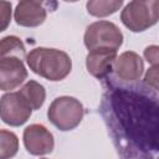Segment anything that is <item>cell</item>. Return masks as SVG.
Listing matches in <instances>:
<instances>
[{
  "label": "cell",
  "mask_w": 159,
  "mask_h": 159,
  "mask_svg": "<svg viewBox=\"0 0 159 159\" xmlns=\"http://www.w3.org/2000/svg\"><path fill=\"white\" fill-rule=\"evenodd\" d=\"M159 19L158 0L129 1L120 12V21L133 32H142L154 26Z\"/></svg>",
  "instance_id": "3957f363"
},
{
  "label": "cell",
  "mask_w": 159,
  "mask_h": 159,
  "mask_svg": "<svg viewBox=\"0 0 159 159\" xmlns=\"http://www.w3.org/2000/svg\"><path fill=\"white\" fill-rule=\"evenodd\" d=\"M83 116V104L77 98L71 96H61L55 98L47 109L48 120L62 132L72 130L80 125Z\"/></svg>",
  "instance_id": "277c9868"
},
{
  "label": "cell",
  "mask_w": 159,
  "mask_h": 159,
  "mask_svg": "<svg viewBox=\"0 0 159 159\" xmlns=\"http://www.w3.org/2000/svg\"><path fill=\"white\" fill-rule=\"evenodd\" d=\"M144 83L148 86V88H152L154 91L158 89V66H152L147 71Z\"/></svg>",
  "instance_id": "e0dca14e"
},
{
  "label": "cell",
  "mask_w": 159,
  "mask_h": 159,
  "mask_svg": "<svg viewBox=\"0 0 159 159\" xmlns=\"http://www.w3.org/2000/svg\"><path fill=\"white\" fill-rule=\"evenodd\" d=\"M32 114V109L19 92H9L0 98V119L10 127L25 124Z\"/></svg>",
  "instance_id": "8992f818"
},
{
  "label": "cell",
  "mask_w": 159,
  "mask_h": 159,
  "mask_svg": "<svg viewBox=\"0 0 159 159\" xmlns=\"http://www.w3.org/2000/svg\"><path fill=\"white\" fill-rule=\"evenodd\" d=\"M123 5V0H91L87 1V12L96 17H106L117 12Z\"/></svg>",
  "instance_id": "5bb4252c"
},
{
  "label": "cell",
  "mask_w": 159,
  "mask_h": 159,
  "mask_svg": "<svg viewBox=\"0 0 159 159\" xmlns=\"http://www.w3.org/2000/svg\"><path fill=\"white\" fill-rule=\"evenodd\" d=\"M22 140L26 150L31 155L50 154L55 148L53 134L42 124H30L24 129Z\"/></svg>",
  "instance_id": "52a82bcc"
},
{
  "label": "cell",
  "mask_w": 159,
  "mask_h": 159,
  "mask_svg": "<svg viewBox=\"0 0 159 159\" xmlns=\"http://www.w3.org/2000/svg\"><path fill=\"white\" fill-rule=\"evenodd\" d=\"M19 138L7 129H0V159H11L17 154Z\"/></svg>",
  "instance_id": "9a60e30c"
},
{
  "label": "cell",
  "mask_w": 159,
  "mask_h": 159,
  "mask_svg": "<svg viewBox=\"0 0 159 159\" xmlns=\"http://www.w3.org/2000/svg\"><path fill=\"white\" fill-rule=\"evenodd\" d=\"M12 15V5L10 1L0 0V32L5 31L10 22Z\"/></svg>",
  "instance_id": "2e32d148"
},
{
  "label": "cell",
  "mask_w": 159,
  "mask_h": 159,
  "mask_svg": "<svg viewBox=\"0 0 159 159\" xmlns=\"http://www.w3.org/2000/svg\"><path fill=\"white\" fill-rule=\"evenodd\" d=\"M17 92L26 101V103L30 106V108L32 111L40 109L42 107V104L45 103L46 89L41 83H39L34 80L27 81Z\"/></svg>",
  "instance_id": "7c38bea8"
},
{
  "label": "cell",
  "mask_w": 159,
  "mask_h": 159,
  "mask_svg": "<svg viewBox=\"0 0 159 159\" xmlns=\"http://www.w3.org/2000/svg\"><path fill=\"white\" fill-rule=\"evenodd\" d=\"M158 46L152 45L144 50V57L152 66H158Z\"/></svg>",
  "instance_id": "ac0fdd59"
},
{
  "label": "cell",
  "mask_w": 159,
  "mask_h": 159,
  "mask_svg": "<svg viewBox=\"0 0 159 159\" xmlns=\"http://www.w3.org/2000/svg\"><path fill=\"white\" fill-rule=\"evenodd\" d=\"M42 159H46V158H42Z\"/></svg>",
  "instance_id": "d6986e66"
},
{
  "label": "cell",
  "mask_w": 159,
  "mask_h": 159,
  "mask_svg": "<svg viewBox=\"0 0 159 159\" xmlns=\"http://www.w3.org/2000/svg\"><path fill=\"white\" fill-rule=\"evenodd\" d=\"M108 118L127 143L140 153L157 155L158 152V101L157 96L127 87L112 89L108 99Z\"/></svg>",
  "instance_id": "6da1fadb"
},
{
  "label": "cell",
  "mask_w": 159,
  "mask_h": 159,
  "mask_svg": "<svg viewBox=\"0 0 159 159\" xmlns=\"http://www.w3.org/2000/svg\"><path fill=\"white\" fill-rule=\"evenodd\" d=\"M83 41L88 51L99 47L118 50L123 43V34L116 24L99 20L86 29Z\"/></svg>",
  "instance_id": "5b68a950"
},
{
  "label": "cell",
  "mask_w": 159,
  "mask_h": 159,
  "mask_svg": "<svg viewBox=\"0 0 159 159\" xmlns=\"http://www.w3.org/2000/svg\"><path fill=\"white\" fill-rule=\"evenodd\" d=\"M30 70L48 81L65 80L72 70V60L68 53L57 48L36 47L26 56Z\"/></svg>",
  "instance_id": "7a4b0ae2"
},
{
  "label": "cell",
  "mask_w": 159,
  "mask_h": 159,
  "mask_svg": "<svg viewBox=\"0 0 159 159\" xmlns=\"http://www.w3.org/2000/svg\"><path fill=\"white\" fill-rule=\"evenodd\" d=\"M113 71L117 77L125 82H137L144 72L143 58L134 51H125L117 56Z\"/></svg>",
  "instance_id": "30bf717a"
},
{
  "label": "cell",
  "mask_w": 159,
  "mask_h": 159,
  "mask_svg": "<svg viewBox=\"0 0 159 159\" xmlns=\"http://www.w3.org/2000/svg\"><path fill=\"white\" fill-rule=\"evenodd\" d=\"M47 10L43 2L35 0H22L14 10V19L17 25L24 27H37L46 20Z\"/></svg>",
  "instance_id": "8fae6325"
},
{
  "label": "cell",
  "mask_w": 159,
  "mask_h": 159,
  "mask_svg": "<svg viewBox=\"0 0 159 159\" xmlns=\"http://www.w3.org/2000/svg\"><path fill=\"white\" fill-rule=\"evenodd\" d=\"M27 78V70L24 61L17 57L0 60V89L11 91L17 88Z\"/></svg>",
  "instance_id": "9c48e42d"
},
{
  "label": "cell",
  "mask_w": 159,
  "mask_h": 159,
  "mask_svg": "<svg viewBox=\"0 0 159 159\" xmlns=\"http://www.w3.org/2000/svg\"><path fill=\"white\" fill-rule=\"evenodd\" d=\"M6 57H17L22 61L26 58V48L20 37L9 35L0 40V60Z\"/></svg>",
  "instance_id": "4fadbf2b"
},
{
  "label": "cell",
  "mask_w": 159,
  "mask_h": 159,
  "mask_svg": "<svg viewBox=\"0 0 159 159\" xmlns=\"http://www.w3.org/2000/svg\"><path fill=\"white\" fill-rule=\"evenodd\" d=\"M117 58V50L99 47L89 50L86 56V67L89 75L98 80L107 78L112 71Z\"/></svg>",
  "instance_id": "ba28073f"
}]
</instances>
